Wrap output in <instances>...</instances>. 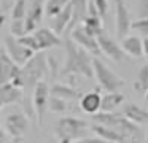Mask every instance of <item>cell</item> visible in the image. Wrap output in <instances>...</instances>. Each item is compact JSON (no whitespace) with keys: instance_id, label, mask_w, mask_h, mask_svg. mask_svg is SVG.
<instances>
[{"instance_id":"cell-15","label":"cell","mask_w":148,"mask_h":143,"mask_svg":"<svg viewBox=\"0 0 148 143\" xmlns=\"http://www.w3.org/2000/svg\"><path fill=\"white\" fill-rule=\"evenodd\" d=\"M88 0H70V6H72V19L70 24L67 27V32L70 34L75 27L83 24L84 18L88 16Z\"/></svg>"},{"instance_id":"cell-34","label":"cell","mask_w":148,"mask_h":143,"mask_svg":"<svg viewBox=\"0 0 148 143\" xmlns=\"http://www.w3.org/2000/svg\"><path fill=\"white\" fill-rule=\"evenodd\" d=\"M143 56L148 59V35L143 38Z\"/></svg>"},{"instance_id":"cell-12","label":"cell","mask_w":148,"mask_h":143,"mask_svg":"<svg viewBox=\"0 0 148 143\" xmlns=\"http://www.w3.org/2000/svg\"><path fill=\"white\" fill-rule=\"evenodd\" d=\"M21 67L14 64V60L8 56L5 49H0V86L11 83L18 76Z\"/></svg>"},{"instance_id":"cell-4","label":"cell","mask_w":148,"mask_h":143,"mask_svg":"<svg viewBox=\"0 0 148 143\" xmlns=\"http://www.w3.org/2000/svg\"><path fill=\"white\" fill-rule=\"evenodd\" d=\"M91 126L86 121L75 116H64L56 122L54 133L59 143H73L80 138L89 137Z\"/></svg>"},{"instance_id":"cell-5","label":"cell","mask_w":148,"mask_h":143,"mask_svg":"<svg viewBox=\"0 0 148 143\" xmlns=\"http://www.w3.org/2000/svg\"><path fill=\"white\" fill-rule=\"evenodd\" d=\"M92 67H94V76L97 78L100 89H103L107 92H119V89L124 86V79L116 75L99 57L92 59Z\"/></svg>"},{"instance_id":"cell-27","label":"cell","mask_w":148,"mask_h":143,"mask_svg":"<svg viewBox=\"0 0 148 143\" xmlns=\"http://www.w3.org/2000/svg\"><path fill=\"white\" fill-rule=\"evenodd\" d=\"M10 32H11V35H13V37H16V38L27 35V30H26V21H24V19H11Z\"/></svg>"},{"instance_id":"cell-1","label":"cell","mask_w":148,"mask_h":143,"mask_svg":"<svg viewBox=\"0 0 148 143\" xmlns=\"http://www.w3.org/2000/svg\"><path fill=\"white\" fill-rule=\"evenodd\" d=\"M65 48V59L62 65L61 75H77V76H84V78H92L94 76V67H92V59L94 57L78 46L72 38H67L64 41Z\"/></svg>"},{"instance_id":"cell-35","label":"cell","mask_w":148,"mask_h":143,"mask_svg":"<svg viewBox=\"0 0 148 143\" xmlns=\"http://www.w3.org/2000/svg\"><path fill=\"white\" fill-rule=\"evenodd\" d=\"M0 143H7V137H5V132L0 129Z\"/></svg>"},{"instance_id":"cell-26","label":"cell","mask_w":148,"mask_h":143,"mask_svg":"<svg viewBox=\"0 0 148 143\" xmlns=\"http://www.w3.org/2000/svg\"><path fill=\"white\" fill-rule=\"evenodd\" d=\"M27 8V0H16L11 8V19H26Z\"/></svg>"},{"instance_id":"cell-8","label":"cell","mask_w":148,"mask_h":143,"mask_svg":"<svg viewBox=\"0 0 148 143\" xmlns=\"http://www.w3.org/2000/svg\"><path fill=\"white\" fill-rule=\"evenodd\" d=\"M49 97H51V92H49L48 83L46 81L37 83V86L34 88V94H32V105L37 114L38 126H42L43 121H45V113H46V108H48Z\"/></svg>"},{"instance_id":"cell-16","label":"cell","mask_w":148,"mask_h":143,"mask_svg":"<svg viewBox=\"0 0 148 143\" xmlns=\"http://www.w3.org/2000/svg\"><path fill=\"white\" fill-rule=\"evenodd\" d=\"M23 97H24V91L18 86H14L13 83H7V84L0 86V107L16 103Z\"/></svg>"},{"instance_id":"cell-20","label":"cell","mask_w":148,"mask_h":143,"mask_svg":"<svg viewBox=\"0 0 148 143\" xmlns=\"http://www.w3.org/2000/svg\"><path fill=\"white\" fill-rule=\"evenodd\" d=\"M121 48L124 54L131 57H142L143 56V40H140L135 35H127L121 40Z\"/></svg>"},{"instance_id":"cell-3","label":"cell","mask_w":148,"mask_h":143,"mask_svg":"<svg viewBox=\"0 0 148 143\" xmlns=\"http://www.w3.org/2000/svg\"><path fill=\"white\" fill-rule=\"evenodd\" d=\"M92 119L96 124H102V126H107L110 129L116 130L119 135L124 137L127 143H140L142 138H143V130L140 129V126L131 122L127 118L115 113V111L113 113L99 111L97 114L92 116Z\"/></svg>"},{"instance_id":"cell-9","label":"cell","mask_w":148,"mask_h":143,"mask_svg":"<svg viewBox=\"0 0 148 143\" xmlns=\"http://www.w3.org/2000/svg\"><path fill=\"white\" fill-rule=\"evenodd\" d=\"M97 41H99L100 53L105 57H108L113 62H121V60H124L126 54H124V51H123L121 44H119L115 38L110 37L108 34H105V32L99 34L97 35Z\"/></svg>"},{"instance_id":"cell-23","label":"cell","mask_w":148,"mask_h":143,"mask_svg":"<svg viewBox=\"0 0 148 143\" xmlns=\"http://www.w3.org/2000/svg\"><path fill=\"white\" fill-rule=\"evenodd\" d=\"M81 27H83L84 30L88 32V34L97 37L99 34H102V32H103V21L99 18V16H91V14H88L86 18H84Z\"/></svg>"},{"instance_id":"cell-21","label":"cell","mask_w":148,"mask_h":143,"mask_svg":"<svg viewBox=\"0 0 148 143\" xmlns=\"http://www.w3.org/2000/svg\"><path fill=\"white\" fill-rule=\"evenodd\" d=\"M70 19H72V6L69 5L65 10H62L58 16H54L51 21V29L56 32V34L61 37L64 32H67V27L70 24Z\"/></svg>"},{"instance_id":"cell-30","label":"cell","mask_w":148,"mask_h":143,"mask_svg":"<svg viewBox=\"0 0 148 143\" xmlns=\"http://www.w3.org/2000/svg\"><path fill=\"white\" fill-rule=\"evenodd\" d=\"M92 3L96 6V11L99 14V18L103 21L107 18V14H108V0H92Z\"/></svg>"},{"instance_id":"cell-24","label":"cell","mask_w":148,"mask_h":143,"mask_svg":"<svg viewBox=\"0 0 148 143\" xmlns=\"http://www.w3.org/2000/svg\"><path fill=\"white\" fill-rule=\"evenodd\" d=\"M70 5V0H46L45 2V14L49 19L58 16L62 10H65Z\"/></svg>"},{"instance_id":"cell-7","label":"cell","mask_w":148,"mask_h":143,"mask_svg":"<svg viewBox=\"0 0 148 143\" xmlns=\"http://www.w3.org/2000/svg\"><path fill=\"white\" fill-rule=\"evenodd\" d=\"M132 30V16L124 0H115V34L119 40L126 38Z\"/></svg>"},{"instance_id":"cell-10","label":"cell","mask_w":148,"mask_h":143,"mask_svg":"<svg viewBox=\"0 0 148 143\" xmlns=\"http://www.w3.org/2000/svg\"><path fill=\"white\" fill-rule=\"evenodd\" d=\"M72 40L75 41V43L78 44V46H81L83 49H86L88 53L91 54V56L97 57L100 56V48H99V41H97V37H94V35L88 34L86 30H84L81 25H78V27H75L73 30L70 32V37Z\"/></svg>"},{"instance_id":"cell-28","label":"cell","mask_w":148,"mask_h":143,"mask_svg":"<svg viewBox=\"0 0 148 143\" xmlns=\"http://www.w3.org/2000/svg\"><path fill=\"white\" fill-rule=\"evenodd\" d=\"M18 40H19V43H23L24 46L29 48L34 53H42V51H40V46H38V41H37V37L34 34H27V35H24V37H19Z\"/></svg>"},{"instance_id":"cell-17","label":"cell","mask_w":148,"mask_h":143,"mask_svg":"<svg viewBox=\"0 0 148 143\" xmlns=\"http://www.w3.org/2000/svg\"><path fill=\"white\" fill-rule=\"evenodd\" d=\"M49 92L53 97L62 99V100H80L81 92L77 88H73L72 84H62V83H56V84L49 86Z\"/></svg>"},{"instance_id":"cell-36","label":"cell","mask_w":148,"mask_h":143,"mask_svg":"<svg viewBox=\"0 0 148 143\" xmlns=\"http://www.w3.org/2000/svg\"><path fill=\"white\" fill-rule=\"evenodd\" d=\"M3 22H5V16H3V14H0V29H2V25H3Z\"/></svg>"},{"instance_id":"cell-14","label":"cell","mask_w":148,"mask_h":143,"mask_svg":"<svg viewBox=\"0 0 148 143\" xmlns=\"http://www.w3.org/2000/svg\"><path fill=\"white\" fill-rule=\"evenodd\" d=\"M100 105H102V95H100L99 89H97V91L86 92V94H83L80 99V108L86 114H91V116L99 113Z\"/></svg>"},{"instance_id":"cell-25","label":"cell","mask_w":148,"mask_h":143,"mask_svg":"<svg viewBox=\"0 0 148 143\" xmlns=\"http://www.w3.org/2000/svg\"><path fill=\"white\" fill-rule=\"evenodd\" d=\"M134 89L137 92H143V94L148 91V64L140 67L137 73V79L134 83Z\"/></svg>"},{"instance_id":"cell-11","label":"cell","mask_w":148,"mask_h":143,"mask_svg":"<svg viewBox=\"0 0 148 143\" xmlns=\"http://www.w3.org/2000/svg\"><path fill=\"white\" fill-rule=\"evenodd\" d=\"M29 129V119L23 111L10 113L5 119V130L13 138H21Z\"/></svg>"},{"instance_id":"cell-29","label":"cell","mask_w":148,"mask_h":143,"mask_svg":"<svg viewBox=\"0 0 148 143\" xmlns=\"http://www.w3.org/2000/svg\"><path fill=\"white\" fill-rule=\"evenodd\" d=\"M48 108L53 113H64V111L67 110V102L51 95V97H49V102H48Z\"/></svg>"},{"instance_id":"cell-22","label":"cell","mask_w":148,"mask_h":143,"mask_svg":"<svg viewBox=\"0 0 148 143\" xmlns=\"http://www.w3.org/2000/svg\"><path fill=\"white\" fill-rule=\"evenodd\" d=\"M123 102H124V95L121 92H107L105 95H102L100 111H103V113H113Z\"/></svg>"},{"instance_id":"cell-33","label":"cell","mask_w":148,"mask_h":143,"mask_svg":"<svg viewBox=\"0 0 148 143\" xmlns=\"http://www.w3.org/2000/svg\"><path fill=\"white\" fill-rule=\"evenodd\" d=\"M73 143H108V142L99 138V137H84V138H80V140H77V142H73Z\"/></svg>"},{"instance_id":"cell-6","label":"cell","mask_w":148,"mask_h":143,"mask_svg":"<svg viewBox=\"0 0 148 143\" xmlns=\"http://www.w3.org/2000/svg\"><path fill=\"white\" fill-rule=\"evenodd\" d=\"M3 49L14 60V64L19 67H24L35 54L34 51H30L29 48L24 46L23 43H19V40L16 37H13V35H7L3 38Z\"/></svg>"},{"instance_id":"cell-18","label":"cell","mask_w":148,"mask_h":143,"mask_svg":"<svg viewBox=\"0 0 148 143\" xmlns=\"http://www.w3.org/2000/svg\"><path fill=\"white\" fill-rule=\"evenodd\" d=\"M123 116L127 118L131 122L137 124V126H145L148 124V110L137 103H127L123 110Z\"/></svg>"},{"instance_id":"cell-32","label":"cell","mask_w":148,"mask_h":143,"mask_svg":"<svg viewBox=\"0 0 148 143\" xmlns=\"http://www.w3.org/2000/svg\"><path fill=\"white\" fill-rule=\"evenodd\" d=\"M138 19H145L148 18V0H138Z\"/></svg>"},{"instance_id":"cell-13","label":"cell","mask_w":148,"mask_h":143,"mask_svg":"<svg viewBox=\"0 0 148 143\" xmlns=\"http://www.w3.org/2000/svg\"><path fill=\"white\" fill-rule=\"evenodd\" d=\"M34 35L37 37V41H38V46H40V51L45 53L46 49H53V48H58L61 44H64V41L61 40L58 34H56L53 29H48V27H42V29H37L34 32Z\"/></svg>"},{"instance_id":"cell-2","label":"cell","mask_w":148,"mask_h":143,"mask_svg":"<svg viewBox=\"0 0 148 143\" xmlns=\"http://www.w3.org/2000/svg\"><path fill=\"white\" fill-rule=\"evenodd\" d=\"M49 73V65H48V56L45 53H35L34 57L26 64L24 67H21L18 76L13 79V84L21 88L24 91L34 89L37 86V83L45 81V76Z\"/></svg>"},{"instance_id":"cell-38","label":"cell","mask_w":148,"mask_h":143,"mask_svg":"<svg viewBox=\"0 0 148 143\" xmlns=\"http://www.w3.org/2000/svg\"><path fill=\"white\" fill-rule=\"evenodd\" d=\"M147 143H148V132H147Z\"/></svg>"},{"instance_id":"cell-39","label":"cell","mask_w":148,"mask_h":143,"mask_svg":"<svg viewBox=\"0 0 148 143\" xmlns=\"http://www.w3.org/2000/svg\"><path fill=\"white\" fill-rule=\"evenodd\" d=\"M0 113H2V107H0Z\"/></svg>"},{"instance_id":"cell-37","label":"cell","mask_w":148,"mask_h":143,"mask_svg":"<svg viewBox=\"0 0 148 143\" xmlns=\"http://www.w3.org/2000/svg\"><path fill=\"white\" fill-rule=\"evenodd\" d=\"M145 99H147V102H148V91L145 92Z\"/></svg>"},{"instance_id":"cell-19","label":"cell","mask_w":148,"mask_h":143,"mask_svg":"<svg viewBox=\"0 0 148 143\" xmlns=\"http://www.w3.org/2000/svg\"><path fill=\"white\" fill-rule=\"evenodd\" d=\"M91 132H94L96 137H99V138L105 140V142H108V143H127L124 137L119 135L116 130L110 129V127H107V126H102V124L94 122L92 126H91Z\"/></svg>"},{"instance_id":"cell-31","label":"cell","mask_w":148,"mask_h":143,"mask_svg":"<svg viewBox=\"0 0 148 143\" xmlns=\"http://www.w3.org/2000/svg\"><path fill=\"white\" fill-rule=\"evenodd\" d=\"M132 30H137V32H140L142 35L147 37V35H148V18L132 21Z\"/></svg>"}]
</instances>
